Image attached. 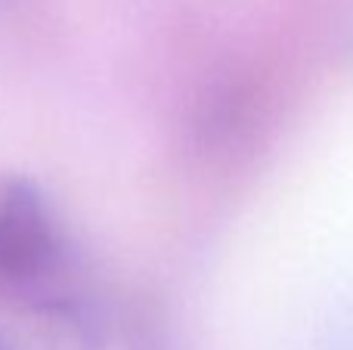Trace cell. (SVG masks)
Instances as JSON below:
<instances>
[{
  "instance_id": "cell-1",
  "label": "cell",
  "mask_w": 353,
  "mask_h": 350,
  "mask_svg": "<svg viewBox=\"0 0 353 350\" xmlns=\"http://www.w3.org/2000/svg\"><path fill=\"white\" fill-rule=\"evenodd\" d=\"M0 301L68 329L90 326L72 242L43 189L22 174H0Z\"/></svg>"
},
{
  "instance_id": "cell-2",
  "label": "cell",
  "mask_w": 353,
  "mask_h": 350,
  "mask_svg": "<svg viewBox=\"0 0 353 350\" xmlns=\"http://www.w3.org/2000/svg\"><path fill=\"white\" fill-rule=\"evenodd\" d=\"M0 350H3V347H0Z\"/></svg>"
}]
</instances>
